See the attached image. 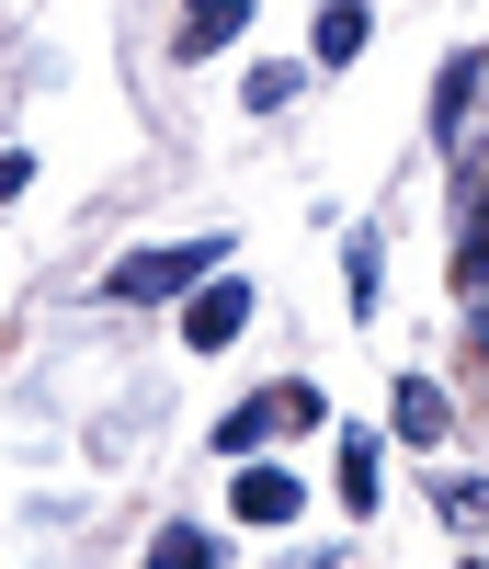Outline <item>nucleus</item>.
Wrapping results in <instances>:
<instances>
[{
    "mask_svg": "<svg viewBox=\"0 0 489 569\" xmlns=\"http://www.w3.org/2000/svg\"><path fill=\"white\" fill-rule=\"evenodd\" d=\"M285 421H297V433H319V421H330V399L308 388V376H285V388H251V399L217 421V445H228V456H262V433H285Z\"/></svg>",
    "mask_w": 489,
    "mask_h": 569,
    "instance_id": "nucleus-2",
    "label": "nucleus"
},
{
    "mask_svg": "<svg viewBox=\"0 0 489 569\" xmlns=\"http://www.w3.org/2000/svg\"><path fill=\"white\" fill-rule=\"evenodd\" d=\"M467 342H478V365H489V273L467 284Z\"/></svg>",
    "mask_w": 489,
    "mask_h": 569,
    "instance_id": "nucleus-13",
    "label": "nucleus"
},
{
    "mask_svg": "<svg viewBox=\"0 0 489 569\" xmlns=\"http://www.w3.org/2000/svg\"><path fill=\"white\" fill-rule=\"evenodd\" d=\"M456 217H467V228H456V284H478V273H489V182H478V171H467Z\"/></svg>",
    "mask_w": 489,
    "mask_h": 569,
    "instance_id": "nucleus-8",
    "label": "nucleus"
},
{
    "mask_svg": "<svg viewBox=\"0 0 489 569\" xmlns=\"http://www.w3.org/2000/svg\"><path fill=\"white\" fill-rule=\"evenodd\" d=\"M432 501H445V525H456V536L489 525V490H478V479H432Z\"/></svg>",
    "mask_w": 489,
    "mask_h": 569,
    "instance_id": "nucleus-12",
    "label": "nucleus"
},
{
    "mask_svg": "<svg viewBox=\"0 0 489 569\" xmlns=\"http://www.w3.org/2000/svg\"><path fill=\"white\" fill-rule=\"evenodd\" d=\"M239 330H251V284H239V273L217 262L206 284H193V308H182V342H193V353H228Z\"/></svg>",
    "mask_w": 489,
    "mask_h": 569,
    "instance_id": "nucleus-3",
    "label": "nucleus"
},
{
    "mask_svg": "<svg viewBox=\"0 0 489 569\" xmlns=\"http://www.w3.org/2000/svg\"><path fill=\"white\" fill-rule=\"evenodd\" d=\"M182 12H193L182 58H217V46H239V34H251V0H182Z\"/></svg>",
    "mask_w": 489,
    "mask_h": 569,
    "instance_id": "nucleus-7",
    "label": "nucleus"
},
{
    "mask_svg": "<svg viewBox=\"0 0 489 569\" xmlns=\"http://www.w3.org/2000/svg\"><path fill=\"white\" fill-rule=\"evenodd\" d=\"M341 501H353V512L387 501V490H376V433H341Z\"/></svg>",
    "mask_w": 489,
    "mask_h": 569,
    "instance_id": "nucleus-10",
    "label": "nucleus"
},
{
    "mask_svg": "<svg viewBox=\"0 0 489 569\" xmlns=\"http://www.w3.org/2000/svg\"><path fill=\"white\" fill-rule=\"evenodd\" d=\"M228 262V240H160V251H137V262H114V308H160V297H193Z\"/></svg>",
    "mask_w": 489,
    "mask_h": 569,
    "instance_id": "nucleus-1",
    "label": "nucleus"
},
{
    "mask_svg": "<svg viewBox=\"0 0 489 569\" xmlns=\"http://www.w3.org/2000/svg\"><path fill=\"white\" fill-rule=\"evenodd\" d=\"M467 91H478V58H445V80H432V137H445V149H456V114H467Z\"/></svg>",
    "mask_w": 489,
    "mask_h": 569,
    "instance_id": "nucleus-9",
    "label": "nucleus"
},
{
    "mask_svg": "<svg viewBox=\"0 0 489 569\" xmlns=\"http://www.w3.org/2000/svg\"><path fill=\"white\" fill-rule=\"evenodd\" d=\"M399 433H410V445H445V433H456V399L432 388V376H399Z\"/></svg>",
    "mask_w": 489,
    "mask_h": 569,
    "instance_id": "nucleus-6",
    "label": "nucleus"
},
{
    "mask_svg": "<svg viewBox=\"0 0 489 569\" xmlns=\"http://www.w3.org/2000/svg\"><path fill=\"white\" fill-rule=\"evenodd\" d=\"M239 103H251V114H285V103H297V69H285V58H262L251 80H239Z\"/></svg>",
    "mask_w": 489,
    "mask_h": 569,
    "instance_id": "nucleus-11",
    "label": "nucleus"
},
{
    "mask_svg": "<svg viewBox=\"0 0 489 569\" xmlns=\"http://www.w3.org/2000/svg\"><path fill=\"white\" fill-rule=\"evenodd\" d=\"M365 34H376L365 0H319V69H353V58H365Z\"/></svg>",
    "mask_w": 489,
    "mask_h": 569,
    "instance_id": "nucleus-5",
    "label": "nucleus"
},
{
    "mask_svg": "<svg viewBox=\"0 0 489 569\" xmlns=\"http://www.w3.org/2000/svg\"><path fill=\"white\" fill-rule=\"evenodd\" d=\"M239 525H297V467H239Z\"/></svg>",
    "mask_w": 489,
    "mask_h": 569,
    "instance_id": "nucleus-4",
    "label": "nucleus"
}]
</instances>
